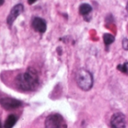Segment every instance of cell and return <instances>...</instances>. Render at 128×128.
I'll return each instance as SVG.
<instances>
[{
  "instance_id": "3957f363",
  "label": "cell",
  "mask_w": 128,
  "mask_h": 128,
  "mask_svg": "<svg viewBox=\"0 0 128 128\" xmlns=\"http://www.w3.org/2000/svg\"><path fill=\"white\" fill-rule=\"evenodd\" d=\"M45 128H66L63 117L58 113L51 114L45 120Z\"/></svg>"
},
{
  "instance_id": "8fae6325",
  "label": "cell",
  "mask_w": 128,
  "mask_h": 128,
  "mask_svg": "<svg viewBox=\"0 0 128 128\" xmlns=\"http://www.w3.org/2000/svg\"><path fill=\"white\" fill-rule=\"evenodd\" d=\"M128 63H124L123 64H119L118 65L117 68L118 70H119L122 73H124V74H128Z\"/></svg>"
},
{
  "instance_id": "4fadbf2b",
  "label": "cell",
  "mask_w": 128,
  "mask_h": 128,
  "mask_svg": "<svg viewBox=\"0 0 128 128\" xmlns=\"http://www.w3.org/2000/svg\"><path fill=\"white\" fill-rule=\"evenodd\" d=\"M38 0H28V4H34V2H36Z\"/></svg>"
},
{
  "instance_id": "9c48e42d",
  "label": "cell",
  "mask_w": 128,
  "mask_h": 128,
  "mask_svg": "<svg viewBox=\"0 0 128 128\" xmlns=\"http://www.w3.org/2000/svg\"><path fill=\"white\" fill-rule=\"evenodd\" d=\"M92 10V8L89 4L87 3H83L82 4H80V8H79V12L81 15L82 16H86L88 14H89Z\"/></svg>"
},
{
  "instance_id": "6da1fadb",
  "label": "cell",
  "mask_w": 128,
  "mask_h": 128,
  "mask_svg": "<svg viewBox=\"0 0 128 128\" xmlns=\"http://www.w3.org/2000/svg\"><path fill=\"white\" fill-rule=\"evenodd\" d=\"M16 86L24 92L34 91L39 86V76L37 70L29 67L24 73L19 74L15 79Z\"/></svg>"
},
{
  "instance_id": "9a60e30c",
  "label": "cell",
  "mask_w": 128,
  "mask_h": 128,
  "mask_svg": "<svg viewBox=\"0 0 128 128\" xmlns=\"http://www.w3.org/2000/svg\"><path fill=\"white\" fill-rule=\"evenodd\" d=\"M0 128H2V124H1V121H0Z\"/></svg>"
},
{
  "instance_id": "277c9868",
  "label": "cell",
  "mask_w": 128,
  "mask_h": 128,
  "mask_svg": "<svg viewBox=\"0 0 128 128\" xmlns=\"http://www.w3.org/2000/svg\"><path fill=\"white\" fill-rule=\"evenodd\" d=\"M0 105L6 110H12L20 107L22 103L16 99L11 98H3L0 99Z\"/></svg>"
},
{
  "instance_id": "7c38bea8",
  "label": "cell",
  "mask_w": 128,
  "mask_h": 128,
  "mask_svg": "<svg viewBox=\"0 0 128 128\" xmlns=\"http://www.w3.org/2000/svg\"><path fill=\"white\" fill-rule=\"evenodd\" d=\"M122 47L124 50H128V39L127 38H124L122 40Z\"/></svg>"
},
{
  "instance_id": "5bb4252c",
  "label": "cell",
  "mask_w": 128,
  "mask_h": 128,
  "mask_svg": "<svg viewBox=\"0 0 128 128\" xmlns=\"http://www.w3.org/2000/svg\"><path fill=\"white\" fill-rule=\"evenodd\" d=\"M4 0H0V6H2L4 4Z\"/></svg>"
},
{
  "instance_id": "8992f818",
  "label": "cell",
  "mask_w": 128,
  "mask_h": 128,
  "mask_svg": "<svg viewBox=\"0 0 128 128\" xmlns=\"http://www.w3.org/2000/svg\"><path fill=\"white\" fill-rule=\"evenodd\" d=\"M110 125L112 128H126L125 116L121 112L115 113L111 118Z\"/></svg>"
},
{
  "instance_id": "52a82bcc",
  "label": "cell",
  "mask_w": 128,
  "mask_h": 128,
  "mask_svg": "<svg viewBox=\"0 0 128 128\" xmlns=\"http://www.w3.org/2000/svg\"><path fill=\"white\" fill-rule=\"evenodd\" d=\"M32 26L34 31L43 34L46 30V22L45 21V20L36 16L32 21Z\"/></svg>"
},
{
  "instance_id": "7a4b0ae2",
  "label": "cell",
  "mask_w": 128,
  "mask_h": 128,
  "mask_svg": "<svg viewBox=\"0 0 128 128\" xmlns=\"http://www.w3.org/2000/svg\"><path fill=\"white\" fill-rule=\"evenodd\" d=\"M75 80L78 87L85 92L89 91L94 84L92 74L84 68H80L76 71Z\"/></svg>"
},
{
  "instance_id": "5b68a950",
  "label": "cell",
  "mask_w": 128,
  "mask_h": 128,
  "mask_svg": "<svg viewBox=\"0 0 128 128\" xmlns=\"http://www.w3.org/2000/svg\"><path fill=\"white\" fill-rule=\"evenodd\" d=\"M23 9H24V7L22 4H17L12 8V9L10 10V14L7 18V23L9 26H11L13 25V23L14 22L16 19L23 11Z\"/></svg>"
},
{
  "instance_id": "ba28073f",
  "label": "cell",
  "mask_w": 128,
  "mask_h": 128,
  "mask_svg": "<svg viewBox=\"0 0 128 128\" xmlns=\"http://www.w3.org/2000/svg\"><path fill=\"white\" fill-rule=\"evenodd\" d=\"M17 122V118L14 115H10L8 116L6 118L4 124V128H12L16 123Z\"/></svg>"
},
{
  "instance_id": "30bf717a",
  "label": "cell",
  "mask_w": 128,
  "mask_h": 128,
  "mask_svg": "<svg viewBox=\"0 0 128 128\" xmlns=\"http://www.w3.org/2000/svg\"><path fill=\"white\" fill-rule=\"evenodd\" d=\"M103 38H104V42L105 45H106V46L110 45L111 44H112L115 41V37L112 34H109V33L104 34L103 36Z\"/></svg>"
},
{
  "instance_id": "2e32d148",
  "label": "cell",
  "mask_w": 128,
  "mask_h": 128,
  "mask_svg": "<svg viewBox=\"0 0 128 128\" xmlns=\"http://www.w3.org/2000/svg\"><path fill=\"white\" fill-rule=\"evenodd\" d=\"M127 10H128V5H127Z\"/></svg>"
}]
</instances>
